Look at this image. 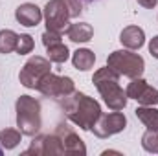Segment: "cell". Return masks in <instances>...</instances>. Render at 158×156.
Segmentation results:
<instances>
[{
	"mask_svg": "<svg viewBox=\"0 0 158 156\" xmlns=\"http://www.w3.org/2000/svg\"><path fill=\"white\" fill-rule=\"evenodd\" d=\"M61 107H63L66 117L83 130H92L94 123L103 114L101 105L94 97H90L83 92H76V90L63 99Z\"/></svg>",
	"mask_w": 158,
	"mask_h": 156,
	"instance_id": "1",
	"label": "cell"
},
{
	"mask_svg": "<svg viewBox=\"0 0 158 156\" xmlns=\"http://www.w3.org/2000/svg\"><path fill=\"white\" fill-rule=\"evenodd\" d=\"M92 83L110 110H123L127 107V101H129L127 92L119 86V74H116L112 68L105 66L96 70Z\"/></svg>",
	"mask_w": 158,
	"mask_h": 156,
	"instance_id": "2",
	"label": "cell"
},
{
	"mask_svg": "<svg viewBox=\"0 0 158 156\" xmlns=\"http://www.w3.org/2000/svg\"><path fill=\"white\" fill-rule=\"evenodd\" d=\"M17 127L24 136H37L42 127V109L40 101L31 96H20L15 103Z\"/></svg>",
	"mask_w": 158,
	"mask_h": 156,
	"instance_id": "3",
	"label": "cell"
},
{
	"mask_svg": "<svg viewBox=\"0 0 158 156\" xmlns=\"http://www.w3.org/2000/svg\"><path fill=\"white\" fill-rule=\"evenodd\" d=\"M107 66L112 68L116 74L123 77L134 79L142 77L143 70H145V61L142 55L134 53V50H116L112 53H109L107 57Z\"/></svg>",
	"mask_w": 158,
	"mask_h": 156,
	"instance_id": "4",
	"label": "cell"
},
{
	"mask_svg": "<svg viewBox=\"0 0 158 156\" xmlns=\"http://www.w3.org/2000/svg\"><path fill=\"white\" fill-rule=\"evenodd\" d=\"M50 63H52L50 59L40 57V55L30 57V59L24 63V66H22V70H20V74H19L20 84L26 86V88H37L39 81L44 77V76L50 72V68H52Z\"/></svg>",
	"mask_w": 158,
	"mask_h": 156,
	"instance_id": "5",
	"label": "cell"
},
{
	"mask_svg": "<svg viewBox=\"0 0 158 156\" xmlns=\"http://www.w3.org/2000/svg\"><path fill=\"white\" fill-rule=\"evenodd\" d=\"M37 90L42 96H46V97H66V96H70L76 90V84H74L72 77L57 76V74L48 72L39 81Z\"/></svg>",
	"mask_w": 158,
	"mask_h": 156,
	"instance_id": "6",
	"label": "cell"
},
{
	"mask_svg": "<svg viewBox=\"0 0 158 156\" xmlns=\"http://www.w3.org/2000/svg\"><path fill=\"white\" fill-rule=\"evenodd\" d=\"M127 127V117L119 110H112L110 114H101L99 119L94 123L92 132L98 138H110L114 134H118L121 130H125Z\"/></svg>",
	"mask_w": 158,
	"mask_h": 156,
	"instance_id": "7",
	"label": "cell"
},
{
	"mask_svg": "<svg viewBox=\"0 0 158 156\" xmlns=\"http://www.w3.org/2000/svg\"><path fill=\"white\" fill-rule=\"evenodd\" d=\"M44 20H46V30L52 31H63L64 28H68V20H70V13L64 6L63 0H50L44 6Z\"/></svg>",
	"mask_w": 158,
	"mask_h": 156,
	"instance_id": "8",
	"label": "cell"
},
{
	"mask_svg": "<svg viewBox=\"0 0 158 156\" xmlns=\"http://www.w3.org/2000/svg\"><path fill=\"white\" fill-rule=\"evenodd\" d=\"M55 134L61 138V143H63V149H64V154H70V156H85L86 154V145L85 142L77 136V132L66 125V123H59L57 129H55Z\"/></svg>",
	"mask_w": 158,
	"mask_h": 156,
	"instance_id": "9",
	"label": "cell"
},
{
	"mask_svg": "<svg viewBox=\"0 0 158 156\" xmlns=\"http://www.w3.org/2000/svg\"><path fill=\"white\" fill-rule=\"evenodd\" d=\"M15 18L19 20V24H22L26 28H35L37 24H40V20L44 18V15H42L39 6L26 2V4H20L15 9Z\"/></svg>",
	"mask_w": 158,
	"mask_h": 156,
	"instance_id": "10",
	"label": "cell"
},
{
	"mask_svg": "<svg viewBox=\"0 0 158 156\" xmlns=\"http://www.w3.org/2000/svg\"><path fill=\"white\" fill-rule=\"evenodd\" d=\"M119 42L127 48V50H140L145 44V33L142 28L138 26H127L123 28V31L119 33Z\"/></svg>",
	"mask_w": 158,
	"mask_h": 156,
	"instance_id": "11",
	"label": "cell"
},
{
	"mask_svg": "<svg viewBox=\"0 0 158 156\" xmlns=\"http://www.w3.org/2000/svg\"><path fill=\"white\" fill-rule=\"evenodd\" d=\"M66 35L72 42H88L94 37V28L88 22H74V24H68Z\"/></svg>",
	"mask_w": 158,
	"mask_h": 156,
	"instance_id": "12",
	"label": "cell"
},
{
	"mask_svg": "<svg viewBox=\"0 0 158 156\" xmlns=\"http://www.w3.org/2000/svg\"><path fill=\"white\" fill-rule=\"evenodd\" d=\"M94 63H96V55H94V51L88 50V48H79V50L74 51V55H72V64H74V68H77L81 72L90 70V68L94 66Z\"/></svg>",
	"mask_w": 158,
	"mask_h": 156,
	"instance_id": "13",
	"label": "cell"
},
{
	"mask_svg": "<svg viewBox=\"0 0 158 156\" xmlns=\"http://www.w3.org/2000/svg\"><path fill=\"white\" fill-rule=\"evenodd\" d=\"M136 117L147 127V129H155L158 130V110L155 107H145V105H140L136 110H134Z\"/></svg>",
	"mask_w": 158,
	"mask_h": 156,
	"instance_id": "14",
	"label": "cell"
},
{
	"mask_svg": "<svg viewBox=\"0 0 158 156\" xmlns=\"http://www.w3.org/2000/svg\"><path fill=\"white\" fill-rule=\"evenodd\" d=\"M17 40L19 33H15L13 30H0V53H11L17 48Z\"/></svg>",
	"mask_w": 158,
	"mask_h": 156,
	"instance_id": "15",
	"label": "cell"
},
{
	"mask_svg": "<svg viewBox=\"0 0 158 156\" xmlns=\"http://www.w3.org/2000/svg\"><path fill=\"white\" fill-rule=\"evenodd\" d=\"M46 53H48V59H50L52 63H57V64L66 63V61H68V57H70V50H68V46H66V44H63V42H59V44H55V46L46 48Z\"/></svg>",
	"mask_w": 158,
	"mask_h": 156,
	"instance_id": "16",
	"label": "cell"
},
{
	"mask_svg": "<svg viewBox=\"0 0 158 156\" xmlns=\"http://www.w3.org/2000/svg\"><path fill=\"white\" fill-rule=\"evenodd\" d=\"M22 140V132L19 129H4L0 130V143L4 149H15Z\"/></svg>",
	"mask_w": 158,
	"mask_h": 156,
	"instance_id": "17",
	"label": "cell"
},
{
	"mask_svg": "<svg viewBox=\"0 0 158 156\" xmlns=\"http://www.w3.org/2000/svg\"><path fill=\"white\" fill-rule=\"evenodd\" d=\"M44 154H64L61 138L53 134H44Z\"/></svg>",
	"mask_w": 158,
	"mask_h": 156,
	"instance_id": "18",
	"label": "cell"
},
{
	"mask_svg": "<svg viewBox=\"0 0 158 156\" xmlns=\"http://www.w3.org/2000/svg\"><path fill=\"white\" fill-rule=\"evenodd\" d=\"M142 147L147 153H158V130L147 129V132H143V136H142Z\"/></svg>",
	"mask_w": 158,
	"mask_h": 156,
	"instance_id": "19",
	"label": "cell"
},
{
	"mask_svg": "<svg viewBox=\"0 0 158 156\" xmlns=\"http://www.w3.org/2000/svg\"><path fill=\"white\" fill-rule=\"evenodd\" d=\"M136 101H138L140 105H145V107H155V105H158V90L147 84V86L143 88V92L138 96Z\"/></svg>",
	"mask_w": 158,
	"mask_h": 156,
	"instance_id": "20",
	"label": "cell"
},
{
	"mask_svg": "<svg viewBox=\"0 0 158 156\" xmlns=\"http://www.w3.org/2000/svg\"><path fill=\"white\" fill-rule=\"evenodd\" d=\"M33 48H35V42H33V37H31V35H28V33H22V35H19L17 48H15V51H17L19 55L31 53V51H33Z\"/></svg>",
	"mask_w": 158,
	"mask_h": 156,
	"instance_id": "21",
	"label": "cell"
},
{
	"mask_svg": "<svg viewBox=\"0 0 158 156\" xmlns=\"http://www.w3.org/2000/svg\"><path fill=\"white\" fill-rule=\"evenodd\" d=\"M147 86V81L143 77H134L131 83H129V86H127V97L129 99H138V96L143 92V88Z\"/></svg>",
	"mask_w": 158,
	"mask_h": 156,
	"instance_id": "22",
	"label": "cell"
},
{
	"mask_svg": "<svg viewBox=\"0 0 158 156\" xmlns=\"http://www.w3.org/2000/svg\"><path fill=\"white\" fill-rule=\"evenodd\" d=\"M59 42H63L61 31H52V30H46V31L42 33V44H44L46 48L55 46V44H59Z\"/></svg>",
	"mask_w": 158,
	"mask_h": 156,
	"instance_id": "23",
	"label": "cell"
},
{
	"mask_svg": "<svg viewBox=\"0 0 158 156\" xmlns=\"http://www.w3.org/2000/svg\"><path fill=\"white\" fill-rule=\"evenodd\" d=\"M24 154H44V136H37L33 142H31V145L24 151Z\"/></svg>",
	"mask_w": 158,
	"mask_h": 156,
	"instance_id": "24",
	"label": "cell"
},
{
	"mask_svg": "<svg viewBox=\"0 0 158 156\" xmlns=\"http://www.w3.org/2000/svg\"><path fill=\"white\" fill-rule=\"evenodd\" d=\"M64 2V6H66V9H68V13H70V18H77L79 15L83 13V4H81V0H63Z\"/></svg>",
	"mask_w": 158,
	"mask_h": 156,
	"instance_id": "25",
	"label": "cell"
},
{
	"mask_svg": "<svg viewBox=\"0 0 158 156\" xmlns=\"http://www.w3.org/2000/svg\"><path fill=\"white\" fill-rule=\"evenodd\" d=\"M149 53H151L155 59H158V35L156 37H153L151 42H149Z\"/></svg>",
	"mask_w": 158,
	"mask_h": 156,
	"instance_id": "26",
	"label": "cell"
},
{
	"mask_svg": "<svg viewBox=\"0 0 158 156\" xmlns=\"http://www.w3.org/2000/svg\"><path fill=\"white\" fill-rule=\"evenodd\" d=\"M138 4H140L142 7H145V9H153L158 4V0H138Z\"/></svg>",
	"mask_w": 158,
	"mask_h": 156,
	"instance_id": "27",
	"label": "cell"
},
{
	"mask_svg": "<svg viewBox=\"0 0 158 156\" xmlns=\"http://www.w3.org/2000/svg\"><path fill=\"white\" fill-rule=\"evenodd\" d=\"M86 2H94V0H86Z\"/></svg>",
	"mask_w": 158,
	"mask_h": 156,
	"instance_id": "28",
	"label": "cell"
},
{
	"mask_svg": "<svg viewBox=\"0 0 158 156\" xmlns=\"http://www.w3.org/2000/svg\"><path fill=\"white\" fill-rule=\"evenodd\" d=\"M0 156H2V149H0Z\"/></svg>",
	"mask_w": 158,
	"mask_h": 156,
	"instance_id": "29",
	"label": "cell"
}]
</instances>
